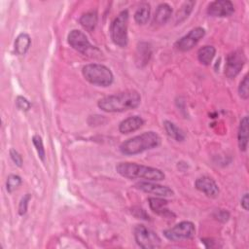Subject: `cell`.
<instances>
[{
	"mask_svg": "<svg viewBox=\"0 0 249 249\" xmlns=\"http://www.w3.org/2000/svg\"><path fill=\"white\" fill-rule=\"evenodd\" d=\"M140 102L141 96L139 92L134 89H128L102 97L98 100L97 106L107 113H119L133 110L139 106Z\"/></svg>",
	"mask_w": 249,
	"mask_h": 249,
	"instance_id": "6da1fadb",
	"label": "cell"
},
{
	"mask_svg": "<svg viewBox=\"0 0 249 249\" xmlns=\"http://www.w3.org/2000/svg\"><path fill=\"white\" fill-rule=\"evenodd\" d=\"M117 172L127 179H144L146 181H161L165 178L159 168L135 162H120L116 165Z\"/></svg>",
	"mask_w": 249,
	"mask_h": 249,
	"instance_id": "7a4b0ae2",
	"label": "cell"
},
{
	"mask_svg": "<svg viewBox=\"0 0 249 249\" xmlns=\"http://www.w3.org/2000/svg\"><path fill=\"white\" fill-rule=\"evenodd\" d=\"M160 144V137L155 131H147L124 141L120 151L124 155H137L144 151L154 149Z\"/></svg>",
	"mask_w": 249,
	"mask_h": 249,
	"instance_id": "3957f363",
	"label": "cell"
},
{
	"mask_svg": "<svg viewBox=\"0 0 249 249\" xmlns=\"http://www.w3.org/2000/svg\"><path fill=\"white\" fill-rule=\"evenodd\" d=\"M82 74L90 84L97 87H109L114 81L112 71L103 64L89 63L83 67Z\"/></svg>",
	"mask_w": 249,
	"mask_h": 249,
	"instance_id": "277c9868",
	"label": "cell"
},
{
	"mask_svg": "<svg viewBox=\"0 0 249 249\" xmlns=\"http://www.w3.org/2000/svg\"><path fill=\"white\" fill-rule=\"evenodd\" d=\"M128 11H122L112 21L110 26V35L113 43L121 48L127 45V25H128Z\"/></svg>",
	"mask_w": 249,
	"mask_h": 249,
	"instance_id": "5b68a950",
	"label": "cell"
},
{
	"mask_svg": "<svg viewBox=\"0 0 249 249\" xmlns=\"http://www.w3.org/2000/svg\"><path fill=\"white\" fill-rule=\"evenodd\" d=\"M133 235L136 243L143 249L160 247L161 241L160 236L144 225H137L133 230Z\"/></svg>",
	"mask_w": 249,
	"mask_h": 249,
	"instance_id": "8992f818",
	"label": "cell"
},
{
	"mask_svg": "<svg viewBox=\"0 0 249 249\" xmlns=\"http://www.w3.org/2000/svg\"><path fill=\"white\" fill-rule=\"evenodd\" d=\"M69 45L76 50L77 52L85 54V55H90V56H95V52L100 53L97 48L92 46L88 37L84 32L78 29H74L70 31L67 37Z\"/></svg>",
	"mask_w": 249,
	"mask_h": 249,
	"instance_id": "52a82bcc",
	"label": "cell"
},
{
	"mask_svg": "<svg viewBox=\"0 0 249 249\" xmlns=\"http://www.w3.org/2000/svg\"><path fill=\"white\" fill-rule=\"evenodd\" d=\"M196 233L195 225L190 221H182L174 227L163 231V235L170 241H181L192 238Z\"/></svg>",
	"mask_w": 249,
	"mask_h": 249,
	"instance_id": "ba28073f",
	"label": "cell"
},
{
	"mask_svg": "<svg viewBox=\"0 0 249 249\" xmlns=\"http://www.w3.org/2000/svg\"><path fill=\"white\" fill-rule=\"evenodd\" d=\"M245 62H246V57L242 50L238 49L231 52L227 55L225 75L230 79L235 78L240 73Z\"/></svg>",
	"mask_w": 249,
	"mask_h": 249,
	"instance_id": "9c48e42d",
	"label": "cell"
},
{
	"mask_svg": "<svg viewBox=\"0 0 249 249\" xmlns=\"http://www.w3.org/2000/svg\"><path fill=\"white\" fill-rule=\"evenodd\" d=\"M205 35V30L202 27L193 28L188 34L181 37L175 43V48L180 52H188L192 50Z\"/></svg>",
	"mask_w": 249,
	"mask_h": 249,
	"instance_id": "30bf717a",
	"label": "cell"
},
{
	"mask_svg": "<svg viewBox=\"0 0 249 249\" xmlns=\"http://www.w3.org/2000/svg\"><path fill=\"white\" fill-rule=\"evenodd\" d=\"M234 12L233 4L229 0H216L207 7V14L214 18L230 17Z\"/></svg>",
	"mask_w": 249,
	"mask_h": 249,
	"instance_id": "8fae6325",
	"label": "cell"
},
{
	"mask_svg": "<svg viewBox=\"0 0 249 249\" xmlns=\"http://www.w3.org/2000/svg\"><path fill=\"white\" fill-rule=\"evenodd\" d=\"M135 188L142 192L153 194L158 196H172L174 195L173 190H171L169 187L154 183V181H144L136 183Z\"/></svg>",
	"mask_w": 249,
	"mask_h": 249,
	"instance_id": "7c38bea8",
	"label": "cell"
},
{
	"mask_svg": "<svg viewBox=\"0 0 249 249\" xmlns=\"http://www.w3.org/2000/svg\"><path fill=\"white\" fill-rule=\"evenodd\" d=\"M195 187L208 197H217L219 195V187L217 183L208 176L198 177L195 182Z\"/></svg>",
	"mask_w": 249,
	"mask_h": 249,
	"instance_id": "4fadbf2b",
	"label": "cell"
},
{
	"mask_svg": "<svg viewBox=\"0 0 249 249\" xmlns=\"http://www.w3.org/2000/svg\"><path fill=\"white\" fill-rule=\"evenodd\" d=\"M148 201L151 210L156 214L168 219L175 218V214L167 208L168 201L166 199L161 197H149Z\"/></svg>",
	"mask_w": 249,
	"mask_h": 249,
	"instance_id": "5bb4252c",
	"label": "cell"
},
{
	"mask_svg": "<svg viewBox=\"0 0 249 249\" xmlns=\"http://www.w3.org/2000/svg\"><path fill=\"white\" fill-rule=\"evenodd\" d=\"M144 124V120L140 116H132L124 119L119 124V130L123 134L133 132Z\"/></svg>",
	"mask_w": 249,
	"mask_h": 249,
	"instance_id": "9a60e30c",
	"label": "cell"
},
{
	"mask_svg": "<svg viewBox=\"0 0 249 249\" xmlns=\"http://www.w3.org/2000/svg\"><path fill=\"white\" fill-rule=\"evenodd\" d=\"M171 16H172V8L166 3H161L156 9V12L153 18V23L156 25L165 24L170 19Z\"/></svg>",
	"mask_w": 249,
	"mask_h": 249,
	"instance_id": "2e32d148",
	"label": "cell"
},
{
	"mask_svg": "<svg viewBox=\"0 0 249 249\" xmlns=\"http://www.w3.org/2000/svg\"><path fill=\"white\" fill-rule=\"evenodd\" d=\"M237 141L240 151H246L248 144V117L245 116L241 119L238 126Z\"/></svg>",
	"mask_w": 249,
	"mask_h": 249,
	"instance_id": "e0dca14e",
	"label": "cell"
},
{
	"mask_svg": "<svg viewBox=\"0 0 249 249\" xmlns=\"http://www.w3.org/2000/svg\"><path fill=\"white\" fill-rule=\"evenodd\" d=\"M152 51L151 47L148 43L146 42H141L137 46V51H136V63L139 66H145L150 58H151Z\"/></svg>",
	"mask_w": 249,
	"mask_h": 249,
	"instance_id": "ac0fdd59",
	"label": "cell"
},
{
	"mask_svg": "<svg viewBox=\"0 0 249 249\" xmlns=\"http://www.w3.org/2000/svg\"><path fill=\"white\" fill-rule=\"evenodd\" d=\"M31 45V38L27 33H20L15 40V52L18 55H23Z\"/></svg>",
	"mask_w": 249,
	"mask_h": 249,
	"instance_id": "d6986e66",
	"label": "cell"
},
{
	"mask_svg": "<svg viewBox=\"0 0 249 249\" xmlns=\"http://www.w3.org/2000/svg\"><path fill=\"white\" fill-rule=\"evenodd\" d=\"M216 53V49L213 46L210 45H206L201 47L198 51H197V59L198 61L203 64V65H209Z\"/></svg>",
	"mask_w": 249,
	"mask_h": 249,
	"instance_id": "ffe728a7",
	"label": "cell"
},
{
	"mask_svg": "<svg viewBox=\"0 0 249 249\" xmlns=\"http://www.w3.org/2000/svg\"><path fill=\"white\" fill-rule=\"evenodd\" d=\"M163 127L165 129L166 134L169 137L173 138L174 140H176L178 142L185 140L186 135H185L184 131L180 127H178L174 123L165 120V121H163Z\"/></svg>",
	"mask_w": 249,
	"mask_h": 249,
	"instance_id": "44dd1931",
	"label": "cell"
},
{
	"mask_svg": "<svg viewBox=\"0 0 249 249\" xmlns=\"http://www.w3.org/2000/svg\"><path fill=\"white\" fill-rule=\"evenodd\" d=\"M196 5L195 1H186L182 4V6L179 8V10L177 11L176 15H175V24H180L181 22H183L186 18H188V17L190 16V14L193 11L194 6Z\"/></svg>",
	"mask_w": 249,
	"mask_h": 249,
	"instance_id": "7402d4cb",
	"label": "cell"
},
{
	"mask_svg": "<svg viewBox=\"0 0 249 249\" xmlns=\"http://www.w3.org/2000/svg\"><path fill=\"white\" fill-rule=\"evenodd\" d=\"M81 25L88 31H92L97 24V14L95 11H89L80 18Z\"/></svg>",
	"mask_w": 249,
	"mask_h": 249,
	"instance_id": "603a6c76",
	"label": "cell"
},
{
	"mask_svg": "<svg viewBox=\"0 0 249 249\" xmlns=\"http://www.w3.org/2000/svg\"><path fill=\"white\" fill-rule=\"evenodd\" d=\"M150 13H151V8L150 4L148 3H142L134 13V20L138 24H145L147 23L149 18H150Z\"/></svg>",
	"mask_w": 249,
	"mask_h": 249,
	"instance_id": "cb8c5ba5",
	"label": "cell"
},
{
	"mask_svg": "<svg viewBox=\"0 0 249 249\" xmlns=\"http://www.w3.org/2000/svg\"><path fill=\"white\" fill-rule=\"evenodd\" d=\"M22 183L20 176L16 174H10L6 181V189L8 193H13L16 189H18Z\"/></svg>",
	"mask_w": 249,
	"mask_h": 249,
	"instance_id": "d4e9b609",
	"label": "cell"
},
{
	"mask_svg": "<svg viewBox=\"0 0 249 249\" xmlns=\"http://www.w3.org/2000/svg\"><path fill=\"white\" fill-rule=\"evenodd\" d=\"M32 142H33V145L37 151V154L39 156V158L44 160H45V157H46V152H45V148H44V144H43V140H42V137L40 135H34L32 137Z\"/></svg>",
	"mask_w": 249,
	"mask_h": 249,
	"instance_id": "484cf974",
	"label": "cell"
},
{
	"mask_svg": "<svg viewBox=\"0 0 249 249\" xmlns=\"http://www.w3.org/2000/svg\"><path fill=\"white\" fill-rule=\"evenodd\" d=\"M249 82H248V75L246 74L243 79L241 80V82L239 83V87H238V93H239V96L242 98V99H248L249 97Z\"/></svg>",
	"mask_w": 249,
	"mask_h": 249,
	"instance_id": "4316f807",
	"label": "cell"
},
{
	"mask_svg": "<svg viewBox=\"0 0 249 249\" xmlns=\"http://www.w3.org/2000/svg\"><path fill=\"white\" fill-rule=\"evenodd\" d=\"M16 106L18 110L26 112L31 108V103L25 97H23L21 95H18L16 98Z\"/></svg>",
	"mask_w": 249,
	"mask_h": 249,
	"instance_id": "83f0119b",
	"label": "cell"
},
{
	"mask_svg": "<svg viewBox=\"0 0 249 249\" xmlns=\"http://www.w3.org/2000/svg\"><path fill=\"white\" fill-rule=\"evenodd\" d=\"M30 199H31L30 194H26L21 197L19 204H18V214L20 216H23L26 213L27 207H28V202L30 201Z\"/></svg>",
	"mask_w": 249,
	"mask_h": 249,
	"instance_id": "f1b7e54d",
	"label": "cell"
},
{
	"mask_svg": "<svg viewBox=\"0 0 249 249\" xmlns=\"http://www.w3.org/2000/svg\"><path fill=\"white\" fill-rule=\"evenodd\" d=\"M213 217L216 220H218L219 222L226 223L230 219V213L227 210H225V209H217L213 213Z\"/></svg>",
	"mask_w": 249,
	"mask_h": 249,
	"instance_id": "f546056e",
	"label": "cell"
},
{
	"mask_svg": "<svg viewBox=\"0 0 249 249\" xmlns=\"http://www.w3.org/2000/svg\"><path fill=\"white\" fill-rule=\"evenodd\" d=\"M10 157H11L12 160L15 162L16 165H18V167H20L22 165V162H23L22 157L20 156V154L18 151H16L15 149H11L10 150Z\"/></svg>",
	"mask_w": 249,
	"mask_h": 249,
	"instance_id": "4dcf8cb0",
	"label": "cell"
},
{
	"mask_svg": "<svg viewBox=\"0 0 249 249\" xmlns=\"http://www.w3.org/2000/svg\"><path fill=\"white\" fill-rule=\"evenodd\" d=\"M131 213L138 219H143V220H150L149 215L146 213V211L143 208L140 207H133L131 209Z\"/></svg>",
	"mask_w": 249,
	"mask_h": 249,
	"instance_id": "1f68e13d",
	"label": "cell"
},
{
	"mask_svg": "<svg viewBox=\"0 0 249 249\" xmlns=\"http://www.w3.org/2000/svg\"><path fill=\"white\" fill-rule=\"evenodd\" d=\"M248 203H249V198H248V194H244L243 196L241 197V200H240V204H241V207L244 209V210H248Z\"/></svg>",
	"mask_w": 249,
	"mask_h": 249,
	"instance_id": "d6a6232c",
	"label": "cell"
}]
</instances>
